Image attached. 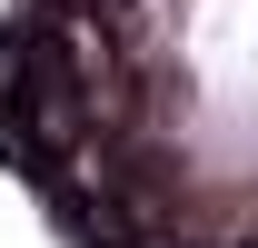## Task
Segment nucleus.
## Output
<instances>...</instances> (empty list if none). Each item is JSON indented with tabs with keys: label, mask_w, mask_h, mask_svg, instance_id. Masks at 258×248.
<instances>
[]
</instances>
